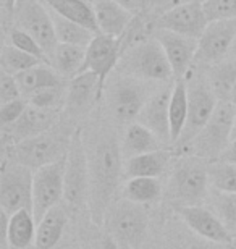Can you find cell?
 I'll use <instances>...</instances> for the list:
<instances>
[{"instance_id": "4fadbf2b", "label": "cell", "mask_w": 236, "mask_h": 249, "mask_svg": "<svg viewBox=\"0 0 236 249\" xmlns=\"http://www.w3.org/2000/svg\"><path fill=\"white\" fill-rule=\"evenodd\" d=\"M150 23H152V28L167 29V31L199 41L210 21L202 2H184L165 10Z\"/></svg>"}, {"instance_id": "83f0119b", "label": "cell", "mask_w": 236, "mask_h": 249, "mask_svg": "<svg viewBox=\"0 0 236 249\" xmlns=\"http://www.w3.org/2000/svg\"><path fill=\"white\" fill-rule=\"evenodd\" d=\"M163 196V188L159 178L150 177H136L128 178L127 185L123 186L122 197L139 206H152L157 204Z\"/></svg>"}, {"instance_id": "8d00e7d4", "label": "cell", "mask_w": 236, "mask_h": 249, "mask_svg": "<svg viewBox=\"0 0 236 249\" xmlns=\"http://www.w3.org/2000/svg\"><path fill=\"white\" fill-rule=\"evenodd\" d=\"M214 206L217 211V215L222 218L225 227L232 233V236L236 235V193H218L214 194Z\"/></svg>"}, {"instance_id": "9c48e42d", "label": "cell", "mask_w": 236, "mask_h": 249, "mask_svg": "<svg viewBox=\"0 0 236 249\" xmlns=\"http://www.w3.org/2000/svg\"><path fill=\"white\" fill-rule=\"evenodd\" d=\"M12 19L15 21L13 26L31 34L41 44L50 60V55L57 47L58 41L47 5L42 0H13Z\"/></svg>"}, {"instance_id": "30bf717a", "label": "cell", "mask_w": 236, "mask_h": 249, "mask_svg": "<svg viewBox=\"0 0 236 249\" xmlns=\"http://www.w3.org/2000/svg\"><path fill=\"white\" fill-rule=\"evenodd\" d=\"M34 170L17 162H3L0 172V206L2 212L33 211Z\"/></svg>"}, {"instance_id": "5b68a950", "label": "cell", "mask_w": 236, "mask_h": 249, "mask_svg": "<svg viewBox=\"0 0 236 249\" xmlns=\"http://www.w3.org/2000/svg\"><path fill=\"white\" fill-rule=\"evenodd\" d=\"M154 92L155 91H150L145 81L118 73L117 76L109 78L104 96L115 122L128 126L138 122L143 107Z\"/></svg>"}, {"instance_id": "277c9868", "label": "cell", "mask_w": 236, "mask_h": 249, "mask_svg": "<svg viewBox=\"0 0 236 249\" xmlns=\"http://www.w3.org/2000/svg\"><path fill=\"white\" fill-rule=\"evenodd\" d=\"M184 79L188 83V118L182 136L173 144L177 151H188L189 144L207 124L220 102L210 88L207 74L189 71Z\"/></svg>"}, {"instance_id": "816d5d0a", "label": "cell", "mask_w": 236, "mask_h": 249, "mask_svg": "<svg viewBox=\"0 0 236 249\" xmlns=\"http://www.w3.org/2000/svg\"><path fill=\"white\" fill-rule=\"evenodd\" d=\"M125 249H133V248H129V246H125Z\"/></svg>"}, {"instance_id": "60d3db41", "label": "cell", "mask_w": 236, "mask_h": 249, "mask_svg": "<svg viewBox=\"0 0 236 249\" xmlns=\"http://www.w3.org/2000/svg\"><path fill=\"white\" fill-rule=\"evenodd\" d=\"M220 160H225V162H230V163H236V139H233L230 142V146L227 147V151L222 156Z\"/></svg>"}, {"instance_id": "4dcf8cb0", "label": "cell", "mask_w": 236, "mask_h": 249, "mask_svg": "<svg viewBox=\"0 0 236 249\" xmlns=\"http://www.w3.org/2000/svg\"><path fill=\"white\" fill-rule=\"evenodd\" d=\"M207 79L218 101H230L236 84V58L227 57L225 60L207 67Z\"/></svg>"}, {"instance_id": "7bdbcfd3", "label": "cell", "mask_w": 236, "mask_h": 249, "mask_svg": "<svg viewBox=\"0 0 236 249\" xmlns=\"http://www.w3.org/2000/svg\"><path fill=\"white\" fill-rule=\"evenodd\" d=\"M102 249H122V246H120V243L113 236L107 235L102 241Z\"/></svg>"}, {"instance_id": "7c38bea8", "label": "cell", "mask_w": 236, "mask_h": 249, "mask_svg": "<svg viewBox=\"0 0 236 249\" xmlns=\"http://www.w3.org/2000/svg\"><path fill=\"white\" fill-rule=\"evenodd\" d=\"M68 142L63 144L55 134L47 131L39 136L24 139L17 146L5 149V152H8L10 162H17L31 170H37L44 165L60 160L67 154Z\"/></svg>"}, {"instance_id": "74e56055", "label": "cell", "mask_w": 236, "mask_h": 249, "mask_svg": "<svg viewBox=\"0 0 236 249\" xmlns=\"http://www.w3.org/2000/svg\"><path fill=\"white\" fill-rule=\"evenodd\" d=\"M202 5L209 21L236 18V0H204Z\"/></svg>"}, {"instance_id": "f546056e", "label": "cell", "mask_w": 236, "mask_h": 249, "mask_svg": "<svg viewBox=\"0 0 236 249\" xmlns=\"http://www.w3.org/2000/svg\"><path fill=\"white\" fill-rule=\"evenodd\" d=\"M170 131H172V144H175L182 136L188 118V83L186 79L173 81L172 97L168 106Z\"/></svg>"}, {"instance_id": "e0dca14e", "label": "cell", "mask_w": 236, "mask_h": 249, "mask_svg": "<svg viewBox=\"0 0 236 249\" xmlns=\"http://www.w3.org/2000/svg\"><path fill=\"white\" fill-rule=\"evenodd\" d=\"M180 218L186 223L189 230H193L196 235L200 236L205 241H210L212 245L230 246L233 236L225 227L222 218L210 212L204 206H188L175 209Z\"/></svg>"}, {"instance_id": "6da1fadb", "label": "cell", "mask_w": 236, "mask_h": 249, "mask_svg": "<svg viewBox=\"0 0 236 249\" xmlns=\"http://www.w3.org/2000/svg\"><path fill=\"white\" fill-rule=\"evenodd\" d=\"M84 142L88 149L89 173H91L88 207L92 222L100 227L105 222L107 211L113 202L115 191L120 185L122 175H125V157L122 144L107 128L95 129L91 144L86 139Z\"/></svg>"}, {"instance_id": "bcb514c9", "label": "cell", "mask_w": 236, "mask_h": 249, "mask_svg": "<svg viewBox=\"0 0 236 249\" xmlns=\"http://www.w3.org/2000/svg\"><path fill=\"white\" fill-rule=\"evenodd\" d=\"M230 102H233L235 106H236V84H235V88H233V91H232V97H230Z\"/></svg>"}, {"instance_id": "e575fe53", "label": "cell", "mask_w": 236, "mask_h": 249, "mask_svg": "<svg viewBox=\"0 0 236 249\" xmlns=\"http://www.w3.org/2000/svg\"><path fill=\"white\" fill-rule=\"evenodd\" d=\"M67 84H58V86H50L39 89V91L29 94L24 97L29 106L37 108H46V110H58L65 106V96H67Z\"/></svg>"}, {"instance_id": "8fae6325", "label": "cell", "mask_w": 236, "mask_h": 249, "mask_svg": "<svg viewBox=\"0 0 236 249\" xmlns=\"http://www.w3.org/2000/svg\"><path fill=\"white\" fill-rule=\"evenodd\" d=\"M67 156V154H65ZM65 156L57 162L34 170L33 177V213L39 222L65 199Z\"/></svg>"}, {"instance_id": "836d02e7", "label": "cell", "mask_w": 236, "mask_h": 249, "mask_svg": "<svg viewBox=\"0 0 236 249\" xmlns=\"http://www.w3.org/2000/svg\"><path fill=\"white\" fill-rule=\"evenodd\" d=\"M210 188L218 193H236V163L225 160L209 162Z\"/></svg>"}, {"instance_id": "9a60e30c", "label": "cell", "mask_w": 236, "mask_h": 249, "mask_svg": "<svg viewBox=\"0 0 236 249\" xmlns=\"http://www.w3.org/2000/svg\"><path fill=\"white\" fill-rule=\"evenodd\" d=\"M120 57H122L120 39L105 36V34H95L91 44L86 47L83 73L91 71L99 78V86L102 94L105 92V84H107L109 78L118 68Z\"/></svg>"}, {"instance_id": "2e32d148", "label": "cell", "mask_w": 236, "mask_h": 249, "mask_svg": "<svg viewBox=\"0 0 236 249\" xmlns=\"http://www.w3.org/2000/svg\"><path fill=\"white\" fill-rule=\"evenodd\" d=\"M152 36L157 39L162 46L165 55H167L170 67L173 70V78L184 79L194 67L196 53H198L199 41L193 37L182 36V34L167 31V29L152 28Z\"/></svg>"}, {"instance_id": "f6af8a7d", "label": "cell", "mask_w": 236, "mask_h": 249, "mask_svg": "<svg viewBox=\"0 0 236 249\" xmlns=\"http://www.w3.org/2000/svg\"><path fill=\"white\" fill-rule=\"evenodd\" d=\"M228 57L236 58V39H235V42H233V46H232V51H230V53H228Z\"/></svg>"}, {"instance_id": "ac0fdd59", "label": "cell", "mask_w": 236, "mask_h": 249, "mask_svg": "<svg viewBox=\"0 0 236 249\" xmlns=\"http://www.w3.org/2000/svg\"><path fill=\"white\" fill-rule=\"evenodd\" d=\"M57 117L58 110H46V108L28 106L26 112L17 123L10 124V126H2L3 149L13 147L24 139L50 131L57 122Z\"/></svg>"}, {"instance_id": "7402d4cb", "label": "cell", "mask_w": 236, "mask_h": 249, "mask_svg": "<svg viewBox=\"0 0 236 249\" xmlns=\"http://www.w3.org/2000/svg\"><path fill=\"white\" fill-rule=\"evenodd\" d=\"M5 241L12 249H28L36 243L37 222L33 211H18L8 215L2 212Z\"/></svg>"}, {"instance_id": "f35d334b", "label": "cell", "mask_w": 236, "mask_h": 249, "mask_svg": "<svg viewBox=\"0 0 236 249\" xmlns=\"http://www.w3.org/2000/svg\"><path fill=\"white\" fill-rule=\"evenodd\" d=\"M28 106L29 104L24 97L0 104V123H2V126H10V124L17 123L23 117V113L26 112Z\"/></svg>"}, {"instance_id": "ee69618b", "label": "cell", "mask_w": 236, "mask_h": 249, "mask_svg": "<svg viewBox=\"0 0 236 249\" xmlns=\"http://www.w3.org/2000/svg\"><path fill=\"white\" fill-rule=\"evenodd\" d=\"M129 2H131L133 8H143V10H145V8L154 7L157 0H129Z\"/></svg>"}, {"instance_id": "cb8c5ba5", "label": "cell", "mask_w": 236, "mask_h": 249, "mask_svg": "<svg viewBox=\"0 0 236 249\" xmlns=\"http://www.w3.org/2000/svg\"><path fill=\"white\" fill-rule=\"evenodd\" d=\"M170 159H172V154L165 151V149H159V151L127 159L123 172L128 178H136V177L159 178L167 172Z\"/></svg>"}, {"instance_id": "44dd1931", "label": "cell", "mask_w": 236, "mask_h": 249, "mask_svg": "<svg viewBox=\"0 0 236 249\" xmlns=\"http://www.w3.org/2000/svg\"><path fill=\"white\" fill-rule=\"evenodd\" d=\"M99 34L120 39L136 18L133 8L118 0H91Z\"/></svg>"}, {"instance_id": "b9f144b4", "label": "cell", "mask_w": 236, "mask_h": 249, "mask_svg": "<svg viewBox=\"0 0 236 249\" xmlns=\"http://www.w3.org/2000/svg\"><path fill=\"white\" fill-rule=\"evenodd\" d=\"M184 2H204V0H157L155 5H162L163 8H162V12H160V13H163L165 10L172 8V7H175V5H178V3H184ZM155 5H154V7H155Z\"/></svg>"}, {"instance_id": "d4e9b609", "label": "cell", "mask_w": 236, "mask_h": 249, "mask_svg": "<svg viewBox=\"0 0 236 249\" xmlns=\"http://www.w3.org/2000/svg\"><path fill=\"white\" fill-rule=\"evenodd\" d=\"M84 58H86V47L58 42L50 55V67L60 76L70 81L79 73H83Z\"/></svg>"}, {"instance_id": "5bb4252c", "label": "cell", "mask_w": 236, "mask_h": 249, "mask_svg": "<svg viewBox=\"0 0 236 249\" xmlns=\"http://www.w3.org/2000/svg\"><path fill=\"white\" fill-rule=\"evenodd\" d=\"M236 39V18L215 19L199 39L194 67H210L228 57Z\"/></svg>"}, {"instance_id": "7dc6e473", "label": "cell", "mask_w": 236, "mask_h": 249, "mask_svg": "<svg viewBox=\"0 0 236 249\" xmlns=\"http://www.w3.org/2000/svg\"><path fill=\"white\" fill-rule=\"evenodd\" d=\"M236 139V115H235V120H233V129H232V141Z\"/></svg>"}, {"instance_id": "ab89813d", "label": "cell", "mask_w": 236, "mask_h": 249, "mask_svg": "<svg viewBox=\"0 0 236 249\" xmlns=\"http://www.w3.org/2000/svg\"><path fill=\"white\" fill-rule=\"evenodd\" d=\"M21 97H23V94L17 81V76L2 71V74H0V104L12 102Z\"/></svg>"}, {"instance_id": "7a4b0ae2", "label": "cell", "mask_w": 236, "mask_h": 249, "mask_svg": "<svg viewBox=\"0 0 236 249\" xmlns=\"http://www.w3.org/2000/svg\"><path fill=\"white\" fill-rule=\"evenodd\" d=\"M209 162L191 154L178 157L170 172L167 199L177 207L202 206L209 197Z\"/></svg>"}, {"instance_id": "484cf974", "label": "cell", "mask_w": 236, "mask_h": 249, "mask_svg": "<svg viewBox=\"0 0 236 249\" xmlns=\"http://www.w3.org/2000/svg\"><path fill=\"white\" fill-rule=\"evenodd\" d=\"M47 7L60 17L72 19L81 26L91 29L99 34L97 21H95L94 7L91 0H42Z\"/></svg>"}, {"instance_id": "d590c367", "label": "cell", "mask_w": 236, "mask_h": 249, "mask_svg": "<svg viewBox=\"0 0 236 249\" xmlns=\"http://www.w3.org/2000/svg\"><path fill=\"white\" fill-rule=\"evenodd\" d=\"M7 42L12 44V46L21 49V51L31 53V55L41 58L44 63H49L50 65V60L47 57V53L44 52V49L41 47V44H39L36 39H34L31 34H28L26 31H23V29H19L17 26H12L8 29V34H7Z\"/></svg>"}, {"instance_id": "d6a6232c", "label": "cell", "mask_w": 236, "mask_h": 249, "mask_svg": "<svg viewBox=\"0 0 236 249\" xmlns=\"http://www.w3.org/2000/svg\"><path fill=\"white\" fill-rule=\"evenodd\" d=\"M44 63L41 58L31 55V53L21 51V49L12 46V44L5 42L0 52V65H2V71L10 73L13 76L26 71L29 68H34L37 65Z\"/></svg>"}, {"instance_id": "f907efd6", "label": "cell", "mask_w": 236, "mask_h": 249, "mask_svg": "<svg viewBox=\"0 0 236 249\" xmlns=\"http://www.w3.org/2000/svg\"><path fill=\"white\" fill-rule=\"evenodd\" d=\"M118 2H122V3H125V5H128L129 8H133V5H131V2H129V0H118Z\"/></svg>"}, {"instance_id": "d6986e66", "label": "cell", "mask_w": 236, "mask_h": 249, "mask_svg": "<svg viewBox=\"0 0 236 249\" xmlns=\"http://www.w3.org/2000/svg\"><path fill=\"white\" fill-rule=\"evenodd\" d=\"M104 97L99 86V78L91 71L79 73L70 79L65 96V110L70 117L79 118L94 108L95 102Z\"/></svg>"}, {"instance_id": "3957f363", "label": "cell", "mask_w": 236, "mask_h": 249, "mask_svg": "<svg viewBox=\"0 0 236 249\" xmlns=\"http://www.w3.org/2000/svg\"><path fill=\"white\" fill-rule=\"evenodd\" d=\"M117 71L145 83H167L175 79L168 58L154 36L125 49Z\"/></svg>"}, {"instance_id": "f1b7e54d", "label": "cell", "mask_w": 236, "mask_h": 249, "mask_svg": "<svg viewBox=\"0 0 236 249\" xmlns=\"http://www.w3.org/2000/svg\"><path fill=\"white\" fill-rule=\"evenodd\" d=\"M17 81L19 84V89H21L23 97H28L29 94L36 92L39 89L68 83L49 63H41L37 67L29 68L26 71L17 74Z\"/></svg>"}, {"instance_id": "ba28073f", "label": "cell", "mask_w": 236, "mask_h": 249, "mask_svg": "<svg viewBox=\"0 0 236 249\" xmlns=\"http://www.w3.org/2000/svg\"><path fill=\"white\" fill-rule=\"evenodd\" d=\"M104 223L109 228V235L113 236L120 246L134 248L144 240L147 231V209L122 197L109 207Z\"/></svg>"}, {"instance_id": "52a82bcc", "label": "cell", "mask_w": 236, "mask_h": 249, "mask_svg": "<svg viewBox=\"0 0 236 249\" xmlns=\"http://www.w3.org/2000/svg\"><path fill=\"white\" fill-rule=\"evenodd\" d=\"M89 173L88 149L83 129H74L70 136L67 156H65V199L68 207L81 209L89 202Z\"/></svg>"}, {"instance_id": "4316f807", "label": "cell", "mask_w": 236, "mask_h": 249, "mask_svg": "<svg viewBox=\"0 0 236 249\" xmlns=\"http://www.w3.org/2000/svg\"><path fill=\"white\" fill-rule=\"evenodd\" d=\"M68 217L62 206H55L37 222L36 231V248L37 249H52L62 238Z\"/></svg>"}, {"instance_id": "603a6c76", "label": "cell", "mask_w": 236, "mask_h": 249, "mask_svg": "<svg viewBox=\"0 0 236 249\" xmlns=\"http://www.w3.org/2000/svg\"><path fill=\"white\" fill-rule=\"evenodd\" d=\"M122 152L125 160L143 154L159 151L163 149V142L155 136V134L144 126V124L134 122L125 128L123 138H122Z\"/></svg>"}, {"instance_id": "1f68e13d", "label": "cell", "mask_w": 236, "mask_h": 249, "mask_svg": "<svg viewBox=\"0 0 236 249\" xmlns=\"http://www.w3.org/2000/svg\"><path fill=\"white\" fill-rule=\"evenodd\" d=\"M50 15H52L55 36H57L58 42L73 44V46H81V47H88L91 44V41L95 36V33H92L91 29L84 28L81 24L72 21V19L60 17V15L52 12V10H50Z\"/></svg>"}, {"instance_id": "681fc988", "label": "cell", "mask_w": 236, "mask_h": 249, "mask_svg": "<svg viewBox=\"0 0 236 249\" xmlns=\"http://www.w3.org/2000/svg\"><path fill=\"white\" fill-rule=\"evenodd\" d=\"M230 249H236V235L233 236V240H232V243H230V246H228Z\"/></svg>"}, {"instance_id": "ffe728a7", "label": "cell", "mask_w": 236, "mask_h": 249, "mask_svg": "<svg viewBox=\"0 0 236 249\" xmlns=\"http://www.w3.org/2000/svg\"><path fill=\"white\" fill-rule=\"evenodd\" d=\"M172 88H162L155 91L149 101L145 102L141 113L138 117V123L144 124L150 129L163 144H172V131H170V117L168 106L172 97Z\"/></svg>"}, {"instance_id": "c3c4849f", "label": "cell", "mask_w": 236, "mask_h": 249, "mask_svg": "<svg viewBox=\"0 0 236 249\" xmlns=\"http://www.w3.org/2000/svg\"><path fill=\"white\" fill-rule=\"evenodd\" d=\"M188 249H215V248H212V246H191Z\"/></svg>"}, {"instance_id": "8992f818", "label": "cell", "mask_w": 236, "mask_h": 249, "mask_svg": "<svg viewBox=\"0 0 236 249\" xmlns=\"http://www.w3.org/2000/svg\"><path fill=\"white\" fill-rule=\"evenodd\" d=\"M236 115V106L230 101H220L214 115L200 133L189 144L188 154L204 159L207 162L220 160L232 142L233 120Z\"/></svg>"}]
</instances>
